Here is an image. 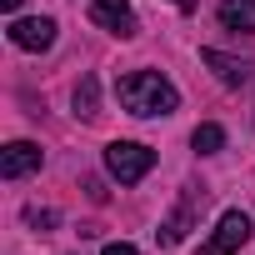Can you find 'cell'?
Instances as JSON below:
<instances>
[{"label": "cell", "instance_id": "9", "mask_svg": "<svg viewBox=\"0 0 255 255\" xmlns=\"http://www.w3.org/2000/svg\"><path fill=\"white\" fill-rule=\"evenodd\" d=\"M200 60H205L225 85H245V80H250V65H245V60H230V55H220V50H205Z\"/></svg>", "mask_w": 255, "mask_h": 255}, {"label": "cell", "instance_id": "6", "mask_svg": "<svg viewBox=\"0 0 255 255\" xmlns=\"http://www.w3.org/2000/svg\"><path fill=\"white\" fill-rule=\"evenodd\" d=\"M200 205H205V190H195V185H185V195H180V205H175V215H170V220H165V225L155 230V240H160V245H180Z\"/></svg>", "mask_w": 255, "mask_h": 255}, {"label": "cell", "instance_id": "2", "mask_svg": "<svg viewBox=\"0 0 255 255\" xmlns=\"http://www.w3.org/2000/svg\"><path fill=\"white\" fill-rule=\"evenodd\" d=\"M150 165H155V150H150V145H140V140H110V145H105V170H110L120 185L145 180V175H150Z\"/></svg>", "mask_w": 255, "mask_h": 255}, {"label": "cell", "instance_id": "7", "mask_svg": "<svg viewBox=\"0 0 255 255\" xmlns=\"http://www.w3.org/2000/svg\"><path fill=\"white\" fill-rule=\"evenodd\" d=\"M30 170H40V145L10 140L5 150H0V175H5V180H20V175H30Z\"/></svg>", "mask_w": 255, "mask_h": 255}, {"label": "cell", "instance_id": "3", "mask_svg": "<svg viewBox=\"0 0 255 255\" xmlns=\"http://www.w3.org/2000/svg\"><path fill=\"white\" fill-rule=\"evenodd\" d=\"M250 230H255V225H250V215H245V210H225V215L215 220L210 240L200 245V255H235V250L250 240Z\"/></svg>", "mask_w": 255, "mask_h": 255}, {"label": "cell", "instance_id": "13", "mask_svg": "<svg viewBox=\"0 0 255 255\" xmlns=\"http://www.w3.org/2000/svg\"><path fill=\"white\" fill-rule=\"evenodd\" d=\"M105 255H135V245H125V240H115V245H105Z\"/></svg>", "mask_w": 255, "mask_h": 255}, {"label": "cell", "instance_id": "8", "mask_svg": "<svg viewBox=\"0 0 255 255\" xmlns=\"http://www.w3.org/2000/svg\"><path fill=\"white\" fill-rule=\"evenodd\" d=\"M215 15L225 30H255V0H220Z\"/></svg>", "mask_w": 255, "mask_h": 255}, {"label": "cell", "instance_id": "11", "mask_svg": "<svg viewBox=\"0 0 255 255\" xmlns=\"http://www.w3.org/2000/svg\"><path fill=\"white\" fill-rule=\"evenodd\" d=\"M95 95H100V90H95V75H85V80L75 85V115L95 120V115H100V110H95Z\"/></svg>", "mask_w": 255, "mask_h": 255}, {"label": "cell", "instance_id": "10", "mask_svg": "<svg viewBox=\"0 0 255 255\" xmlns=\"http://www.w3.org/2000/svg\"><path fill=\"white\" fill-rule=\"evenodd\" d=\"M190 145H195L200 155H215V150L225 145V130H220V125H210V120H205V125H195V135H190Z\"/></svg>", "mask_w": 255, "mask_h": 255}, {"label": "cell", "instance_id": "12", "mask_svg": "<svg viewBox=\"0 0 255 255\" xmlns=\"http://www.w3.org/2000/svg\"><path fill=\"white\" fill-rule=\"evenodd\" d=\"M25 220H30V225H55V215H50V210H25Z\"/></svg>", "mask_w": 255, "mask_h": 255}, {"label": "cell", "instance_id": "1", "mask_svg": "<svg viewBox=\"0 0 255 255\" xmlns=\"http://www.w3.org/2000/svg\"><path fill=\"white\" fill-rule=\"evenodd\" d=\"M115 95H120V105H125V110H130V115H140V120L170 115V110L180 105V90H175L160 70H130V75H120Z\"/></svg>", "mask_w": 255, "mask_h": 255}, {"label": "cell", "instance_id": "14", "mask_svg": "<svg viewBox=\"0 0 255 255\" xmlns=\"http://www.w3.org/2000/svg\"><path fill=\"white\" fill-rule=\"evenodd\" d=\"M0 10H20V0H0Z\"/></svg>", "mask_w": 255, "mask_h": 255}, {"label": "cell", "instance_id": "4", "mask_svg": "<svg viewBox=\"0 0 255 255\" xmlns=\"http://www.w3.org/2000/svg\"><path fill=\"white\" fill-rule=\"evenodd\" d=\"M90 20L120 40H130L140 25H135V10H130V0H90Z\"/></svg>", "mask_w": 255, "mask_h": 255}, {"label": "cell", "instance_id": "5", "mask_svg": "<svg viewBox=\"0 0 255 255\" xmlns=\"http://www.w3.org/2000/svg\"><path fill=\"white\" fill-rule=\"evenodd\" d=\"M10 45H20V50H30V55H40V50H50L55 45V20L50 15H30V20H10Z\"/></svg>", "mask_w": 255, "mask_h": 255}]
</instances>
